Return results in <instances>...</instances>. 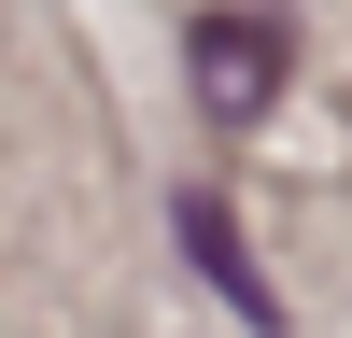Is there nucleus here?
<instances>
[{"mask_svg":"<svg viewBox=\"0 0 352 338\" xmlns=\"http://www.w3.org/2000/svg\"><path fill=\"white\" fill-rule=\"evenodd\" d=\"M282 56H296V43H282V14H254V0H240V14H212V28L184 43V71H197V99L240 127V113L282 99Z\"/></svg>","mask_w":352,"mask_h":338,"instance_id":"nucleus-1","label":"nucleus"},{"mask_svg":"<svg viewBox=\"0 0 352 338\" xmlns=\"http://www.w3.org/2000/svg\"><path fill=\"white\" fill-rule=\"evenodd\" d=\"M169 225H184V254H197V282H212V296L240 310L254 338H282V296H268V282H254V254H240V225H226L212 197H184V212H169Z\"/></svg>","mask_w":352,"mask_h":338,"instance_id":"nucleus-2","label":"nucleus"}]
</instances>
